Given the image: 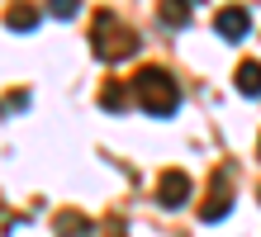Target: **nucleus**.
Listing matches in <instances>:
<instances>
[{
	"mask_svg": "<svg viewBox=\"0 0 261 237\" xmlns=\"http://www.w3.org/2000/svg\"><path fill=\"white\" fill-rule=\"evenodd\" d=\"M24 104H29V90H14V95H10V100H5V104H0V109H24Z\"/></svg>",
	"mask_w": 261,
	"mask_h": 237,
	"instance_id": "obj_12",
	"label": "nucleus"
},
{
	"mask_svg": "<svg viewBox=\"0 0 261 237\" xmlns=\"http://www.w3.org/2000/svg\"><path fill=\"white\" fill-rule=\"evenodd\" d=\"M110 237H124V223H110Z\"/></svg>",
	"mask_w": 261,
	"mask_h": 237,
	"instance_id": "obj_13",
	"label": "nucleus"
},
{
	"mask_svg": "<svg viewBox=\"0 0 261 237\" xmlns=\"http://www.w3.org/2000/svg\"><path fill=\"white\" fill-rule=\"evenodd\" d=\"M214 29H219V38H228V43H242L247 38V29H252V14L242 10V5H228L219 19H214Z\"/></svg>",
	"mask_w": 261,
	"mask_h": 237,
	"instance_id": "obj_5",
	"label": "nucleus"
},
{
	"mask_svg": "<svg viewBox=\"0 0 261 237\" xmlns=\"http://www.w3.org/2000/svg\"><path fill=\"white\" fill-rule=\"evenodd\" d=\"M5 24L14 29V34H29V29L38 24V10L29 5V0H14V5H10V14H5Z\"/></svg>",
	"mask_w": 261,
	"mask_h": 237,
	"instance_id": "obj_9",
	"label": "nucleus"
},
{
	"mask_svg": "<svg viewBox=\"0 0 261 237\" xmlns=\"http://www.w3.org/2000/svg\"><path fill=\"white\" fill-rule=\"evenodd\" d=\"M128 90H133V100L143 104L152 119H171L180 109V86L171 81V71H162V67H138Z\"/></svg>",
	"mask_w": 261,
	"mask_h": 237,
	"instance_id": "obj_1",
	"label": "nucleus"
},
{
	"mask_svg": "<svg viewBox=\"0 0 261 237\" xmlns=\"http://www.w3.org/2000/svg\"><path fill=\"white\" fill-rule=\"evenodd\" d=\"M190 10H195V0H162V5H157V14H162L166 29H186L190 24Z\"/></svg>",
	"mask_w": 261,
	"mask_h": 237,
	"instance_id": "obj_8",
	"label": "nucleus"
},
{
	"mask_svg": "<svg viewBox=\"0 0 261 237\" xmlns=\"http://www.w3.org/2000/svg\"><path fill=\"white\" fill-rule=\"evenodd\" d=\"M256 156H261V138H256Z\"/></svg>",
	"mask_w": 261,
	"mask_h": 237,
	"instance_id": "obj_14",
	"label": "nucleus"
},
{
	"mask_svg": "<svg viewBox=\"0 0 261 237\" xmlns=\"http://www.w3.org/2000/svg\"><path fill=\"white\" fill-rule=\"evenodd\" d=\"M100 109H110V114L128 109V86H124V81H105V86H100Z\"/></svg>",
	"mask_w": 261,
	"mask_h": 237,
	"instance_id": "obj_10",
	"label": "nucleus"
},
{
	"mask_svg": "<svg viewBox=\"0 0 261 237\" xmlns=\"http://www.w3.org/2000/svg\"><path fill=\"white\" fill-rule=\"evenodd\" d=\"M228 209H233V171L219 166V171H214V180H209L204 204H199V218H204V223H219Z\"/></svg>",
	"mask_w": 261,
	"mask_h": 237,
	"instance_id": "obj_3",
	"label": "nucleus"
},
{
	"mask_svg": "<svg viewBox=\"0 0 261 237\" xmlns=\"http://www.w3.org/2000/svg\"><path fill=\"white\" fill-rule=\"evenodd\" d=\"M90 47H95L100 62H124V57L138 52V34L124 19H114L110 10H95V19H90Z\"/></svg>",
	"mask_w": 261,
	"mask_h": 237,
	"instance_id": "obj_2",
	"label": "nucleus"
},
{
	"mask_svg": "<svg viewBox=\"0 0 261 237\" xmlns=\"http://www.w3.org/2000/svg\"><path fill=\"white\" fill-rule=\"evenodd\" d=\"M53 232H57V237H90V232H95V223H90L81 209H62V214L53 218Z\"/></svg>",
	"mask_w": 261,
	"mask_h": 237,
	"instance_id": "obj_6",
	"label": "nucleus"
},
{
	"mask_svg": "<svg viewBox=\"0 0 261 237\" xmlns=\"http://www.w3.org/2000/svg\"><path fill=\"white\" fill-rule=\"evenodd\" d=\"M157 204L162 209H186L190 204V176L180 166H166L157 176Z\"/></svg>",
	"mask_w": 261,
	"mask_h": 237,
	"instance_id": "obj_4",
	"label": "nucleus"
},
{
	"mask_svg": "<svg viewBox=\"0 0 261 237\" xmlns=\"http://www.w3.org/2000/svg\"><path fill=\"white\" fill-rule=\"evenodd\" d=\"M233 86L242 90V95H247V100H256V95H261V62H238V71H233Z\"/></svg>",
	"mask_w": 261,
	"mask_h": 237,
	"instance_id": "obj_7",
	"label": "nucleus"
},
{
	"mask_svg": "<svg viewBox=\"0 0 261 237\" xmlns=\"http://www.w3.org/2000/svg\"><path fill=\"white\" fill-rule=\"evenodd\" d=\"M48 10L57 19H76V14H81V0H48Z\"/></svg>",
	"mask_w": 261,
	"mask_h": 237,
	"instance_id": "obj_11",
	"label": "nucleus"
}]
</instances>
